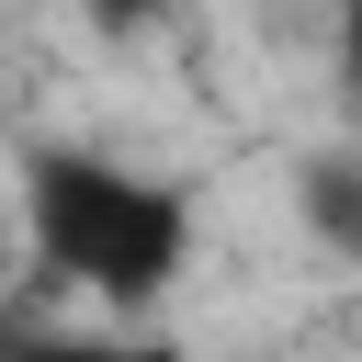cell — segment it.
<instances>
[{
    "label": "cell",
    "mask_w": 362,
    "mask_h": 362,
    "mask_svg": "<svg viewBox=\"0 0 362 362\" xmlns=\"http://www.w3.org/2000/svg\"><path fill=\"white\" fill-rule=\"evenodd\" d=\"M79 23H90V34H113V45H136V34H158V23H170V0H79Z\"/></svg>",
    "instance_id": "3957f363"
},
{
    "label": "cell",
    "mask_w": 362,
    "mask_h": 362,
    "mask_svg": "<svg viewBox=\"0 0 362 362\" xmlns=\"http://www.w3.org/2000/svg\"><path fill=\"white\" fill-rule=\"evenodd\" d=\"M11 260H23V249H11V215H0V272H11Z\"/></svg>",
    "instance_id": "5b68a950"
},
{
    "label": "cell",
    "mask_w": 362,
    "mask_h": 362,
    "mask_svg": "<svg viewBox=\"0 0 362 362\" xmlns=\"http://www.w3.org/2000/svg\"><path fill=\"white\" fill-rule=\"evenodd\" d=\"M0 215H11V249L45 283L90 294L102 317H158L170 283L192 272V238H204V215L170 170H136L102 147H23Z\"/></svg>",
    "instance_id": "6da1fadb"
},
{
    "label": "cell",
    "mask_w": 362,
    "mask_h": 362,
    "mask_svg": "<svg viewBox=\"0 0 362 362\" xmlns=\"http://www.w3.org/2000/svg\"><path fill=\"white\" fill-rule=\"evenodd\" d=\"M305 192H317L328 238H351V170H339V158H317V170H305Z\"/></svg>",
    "instance_id": "277c9868"
},
{
    "label": "cell",
    "mask_w": 362,
    "mask_h": 362,
    "mask_svg": "<svg viewBox=\"0 0 362 362\" xmlns=\"http://www.w3.org/2000/svg\"><path fill=\"white\" fill-rule=\"evenodd\" d=\"M11 362H192L181 339H147V328H79V339H11Z\"/></svg>",
    "instance_id": "7a4b0ae2"
}]
</instances>
